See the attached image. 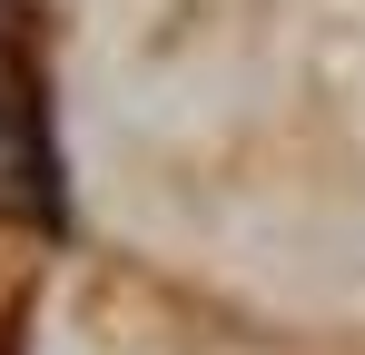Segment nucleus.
Listing matches in <instances>:
<instances>
[{"instance_id": "obj_1", "label": "nucleus", "mask_w": 365, "mask_h": 355, "mask_svg": "<svg viewBox=\"0 0 365 355\" xmlns=\"http://www.w3.org/2000/svg\"><path fill=\"white\" fill-rule=\"evenodd\" d=\"M30 0H0V197L50 217L60 187H50V118H40V79H30Z\"/></svg>"}]
</instances>
